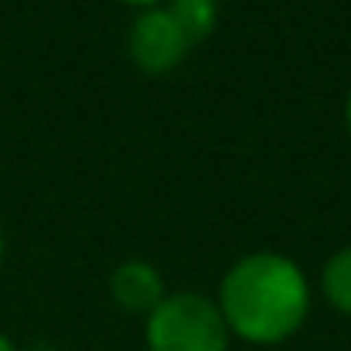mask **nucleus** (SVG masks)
Wrapping results in <instances>:
<instances>
[{
  "mask_svg": "<svg viewBox=\"0 0 351 351\" xmlns=\"http://www.w3.org/2000/svg\"><path fill=\"white\" fill-rule=\"evenodd\" d=\"M215 304L229 335L249 345H280L307 321L311 283L293 259L280 252H249L222 276Z\"/></svg>",
  "mask_w": 351,
  "mask_h": 351,
  "instance_id": "obj_1",
  "label": "nucleus"
},
{
  "mask_svg": "<svg viewBox=\"0 0 351 351\" xmlns=\"http://www.w3.org/2000/svg\"><path fill=\"white\" fill-rule=\"evenodd\" d=\"M229 324L202 293H167L147 314V351H229Z\"/></svg>",
  "mask_w": 351,
  "mask_h": 351,
  "instance_id": "obj_2",
  "label": "nucleus"
},
{
  "mask_svg": "<svg viewBox=\"0 0 351 351\" xmlns=\"http://www.w3.org/2000/svg\"><path fill=\"white\" fill-rule=\"evenodd\" d=\"M126 48H130V58L140 72L167 75L184 62V55L195 45L184 38V31L178 27V21L171 17L167 7H147L133 17Z\"/></svg>",
  "mask_w": 351,
  "mask_h": 351,
  "instance_id": "obj_3",
  "label": "nucleus"
},
{
  "mask_svg": "<svg viewBox=\"0 0 351 351\" xmlns=\"http://www.w3.org/2000/svg\"><path fill=\"white\" fill-rule=\"evenodd\" d=\"M110 293L117 300L119 311L126 314H150L167 293H164V276L157 266L143 263V259H130L119 263L110 276Z\"/></svg>",
  "mask_w": 351,
  "mask_h": 351,
  "instance_id": "obj_4",
  "label": "nucleus"
},
{
  "mask_svg": "<svg viewBox=\"0 0 351 351\" xmlns=\"http://www.w3.org/2000/svg\"><path fill=\"white\" fill-rule=\"evenodd\" d=\"M167 10L191 45L205 41L215 31V21H219L215 0H167Z\"/></svg>",
  "mask_w": 351,
  "mask_h": 351,
  "instance_id": "obj_5",
  "label": "nucleus"
},
{
  "mask_svg": "<svg viewBox=\"0 0 351 351\" xmlns=\"http://www.w3.org/2000/svg\"><path fill=\"white\" fill-rule=\"evenodd\" d=\"M321 287H324V297L331 300V307L341 311L345 317H351V245L338 249L328 259Z\"/></svg>",
  "mask_w": 351,
  "mask_h": 351,
  "instance_id": "obj_6",
  "label": "nucleus"
},
{
  "mask_svg": "<svg viewBox=\"0 0 351 351\" xmlns=\"http://www.w3.org/2000/svg\"><path fill=\"white\" fill-rule=\"evenodd\" d=\"M123 3H130V7H160V0H123Z\"/></svg>",
  "mask_w": 351,
  "mask_h": 351,
  "instance_id": "obj_7",
  "label": "nucleus"
},
{
  "mask_svg": "<svg viewBox=\"0 0 351 351\" xmlns=\"http://www.w3.org/2000/svg\"><path fill=\"white\" fill-rule=\"evenodd\" d=\"M0 351H17V345H14V341L3 335V331H0Z\"/></svg>",
  "mask_w": 351,
  "mask_h": 351,
  "instance_id": "obj_8",
  "label": "nucleus"
},
{
  "mask_svg": "<svg viewBox=\"0 0 351 351\" xmlns=\"http://www.w3.org/2000/svg\"><path fill=\"white\" fill-rule=\"evenodd\" d=\"M345 123H348V133H351V93H348V103H345Z\"/></svg>",
  "mask_w": 351,
  "mask_h": 351,
  "instance_id": "obj_9",
  "label": "nucleus"
},
{
  "mask_svg": "<svg viewBox=\"0 0 351 351\" xmlns=\"http://www.w3.org/2000/svg\"><path fill=\"white\" fill-rule=\"evenodd\" d=\"M24 351H51V348H45V345H34V348H24Z\"/></svg>",
  "mask_w": 351,
  "mask_h": 351,
  "instance_id": "obj_10",
  "label": "nucleus"
},
{
  "mask_svg": "<svg viewBox=\"0 0 351 351\" xmlns=\"http://www.w3.org/2000/svg\"><path fill=\"white\" fill-rule=\"evenodd\" d=\"M0 259H3V232H0Z\"/></svg>",
  "mask_w": 351,
  "mask_h": 351,
  "instance_id": "obj_11",
  "label": "nucleus"
}]
</instances>
